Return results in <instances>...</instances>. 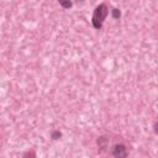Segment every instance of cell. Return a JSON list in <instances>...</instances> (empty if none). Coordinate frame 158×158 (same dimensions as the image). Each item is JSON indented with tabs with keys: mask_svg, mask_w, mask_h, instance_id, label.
<instances>
[{
	"mask_svg": "<svg viewBox=\"0 0 158 158\" xmlns=\"http://www.w3.org/2000/svg\"><path fill=\"white\" fill-rule=\"evenodd\" d=\"M98 146H99V148H101V149L107 148V146H109V138H107L106 136H100V137L98 138Z\"/></svg>",
	"mask_w": 158,
	"mask_h": 158,
	"instance_id": "3957f363",
	"label": "cell"
},
{
	"mask_svg": "<svg viewBox=\"0 0 158 158\" xmlns=\"http://www.w3.org/2000/svg\"><path fill=\"white\" fill-rule=\"evenodd\" d=\"M111 153L114 157H117V158H125L127 157V148L123 143H116L112 146L111 148Z\"/></svg>",
	"mask_w": 158,
	"mask_h": 158,
	"instance_id": "7a4b0ae2",
	"label": "cell"
},
{
	"mask_svg": "<svg viewBox=\"0 0 158 158\" xmlns=\"http://www.w3.org/2000/svg\"><path fill=\"white\" fill-rule=\"evenodd\" d=\"M58 2L63 9H70L73 6V2L70 0H58Z\"/></svg>",
	"mask_w": 158,
	"mask_h": 158,
	"instance_id": "277c9868",
	"label": "cell"
},
{
	"mask_svg": "<svg viewBox=\"0 0 158 158\" xmlns=\"http://www.w3.org/2000/svg\"><path fill=\"white\" fill-rule=\"evenodd\" d=\"M111 16H112V19H120L121 11H120L118 9H112V10H111Z\"/></svg>",
	"mask_w": 158,
	"mask_h": 158,
	"instance_id": "5b68a950",
	"label": "cell"
},
{
	"mask_svg": "<svg viewBox=\"0 0 158 158\" xmlns=\"http://www.w3.org/2000/svg\"><path fill=\"white\" fill-rule=\"evenodd\" d=\"M62 137V132H59V131H53L52 133H51V138L52 139H58V138H60Z\"/></svg>",
	"mask_w": 158,
	"mask_h": 158,
	"instance_id": "8992f818",
	"label": "cell"
},
{
	"mask_svg": "<svg viewBox=\"0 0 158 158\" xmlns=\"http://www.w3.org/2000/svg\"><path fill=\"white\" fill-rule=\"evenodd\" d=\"M109 14V7L105 5V4H100L95 7L94 12H93V16H91V23H93V27L96 28V30H100L104 25V21L106 19Z\"/></svg>",
	"mask_w": 158,
	"mask_h": 158,
	"instance_id": "6da1fadb",
	"label": "cell"
}]
</instances>
